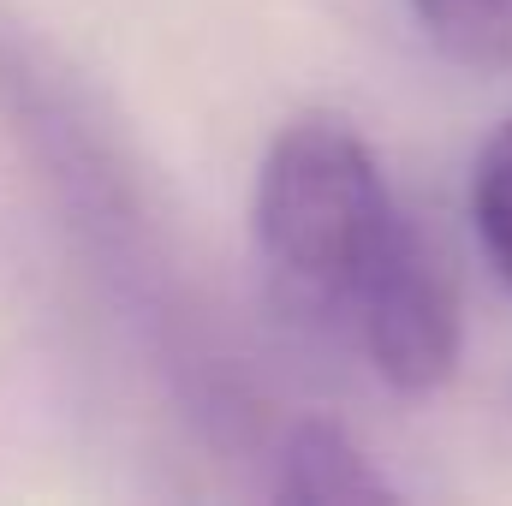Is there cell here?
Listing matches in <instances>:
<instances>
[{"label": "cell", "mask_w": 512, "mask_h": 506, "mask_svg": "<svg viewBox=\"0 0 512 506\" xmlns=\"http://www.w3.org/2000/svg\"><path fill=\"white\" fill-rule=\"evenodd\" d=\"M441 54L477 72H512V0H411Z\"/></svg>", "instance_id": "277c9868"}, {"label": "cell", "mask_w": 512, "mask_h": 506, "mask_svg": "<svg viewBox=\"0 0 512 506\" xmlns=\"http://www.w3.org/2000/svg\"><path fill=\"white\" fill-rule=\"evenodd\" d=\"M352 334L393 393H435L441 381H453L465 346V292L453 251L423 215L405 209L382 268L358 298Z\"/></svg>", "instance_id": "7a4b0ae2"}, {"label": "cell", "mask_w": 512, "mask_h": 506, "mask_svg": "<svg viewBox=\"0 0 512 506\" xmlns=\"http://www.w3.org/2000/svg\"><path fill=\"white\" fill-rule=\"evenodd\" d=\"M471 221L489 262L501 268V280L512 286V120L489 131V143L477 149L471 167Z\"/></svg>", "instance_id": "5b68a950"}, {"label": "cell", "mask_w": 512, "mask_h": 506, "mask_svg": "<svg viewBox=\"0 0 512 506\" xmlns=\"http://www.w3.org/2000/svg\"><path fill=\"white\" fill-rule=\"evenodd\" d=\"M280 501H393V483L334 423H298L280 447Z\"/></svg>", "instance_id": "3957f363"}, {"label": "cell", "mask_w": 512, "mask_h": 506, "mask_svg": "<svg viewBox=\"0 0 512 506\" xmlns=\"http://www.w3.org/2000/svg\"><path fill=\"white\" fill-rule=\"evenodd\" d=\"M405 221L370 137L340 114H298L268 137L251 191L256 268L280 316L346 328Z\"/></svg>", "instance_id": "6da1fadb"}]
</instances>
